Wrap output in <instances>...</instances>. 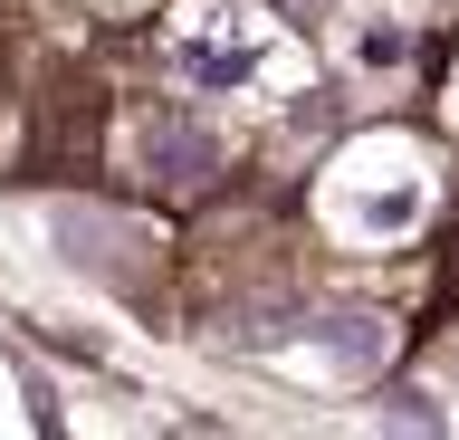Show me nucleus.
Instances as JSON below:
<instances>
[{"instance_id":"obj_1","label":"nucleus","mask_w":459,"mask_h":440,"mask_svg":"<svg viewBox=\"0 0 459 440\" xmlns=\"http://www.w3.org/2000/svg\"><path fill=\"white\" fill-rule=\"evenodd\" d=\"M172 67L211 96H239L258 87V67H268V20H258L249 0H182V20L163 30Z\"/></svg>"},{"instance_id":"obj_2","label":"nucleus","mask_w":459,"mask_h":440,"mask_svg":"<svg viewBox=\"0 0 459 440\" xmlns=\"http://www.w3.org/2000/svg\"><path fill=\"white\" fill-rule=\"evenodd\" d=\"M134 163L163 192H211V173H221V134L201 116H172V106H153V116L134 125Z\"/></svg>"},{"instance_id":"obj_4","label":"nucleus","mask_w":459,"mask_h":440,"mask_svg":"<svg viewBox=\"0 0 459 440\" xmlns=\"http://www.w3.org/2000/svg\"><path fill=\"white\" fill-rule=\"evenodd\" d=\"M287 20H325V10H335V0H278Z\"/></svg>"},{"instance_id":"obj_3","label":"nucleus","mask_w":459,"mask_h":440,"mask_svg":"<svg viewBox=\"0 0 459 440\" xmlns=\"http://www.w3.org/2000/svg\"><path fill=\"white\" fill-rule=\"evenodd\" d=\"M316 345L335 354V364H373V354H383V316H373V306H335V316L316 325Z\"/></svg>"}]
</instances>
